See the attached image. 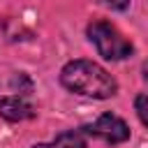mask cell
I'll return each instance as SVG.
<instances>
[{
  "mask_svg": "<svg viewBox=\"0 0 148 148\" xmlns=\"http://www.w3.org/2000/svg\"><path fill=\"white\" fill-rule=\"evenodd\" d=\"M97 2H102L104 7L118 9V12H123V9H127V7H130V0H97Z\"/></svg>",
  "mask_w": 148,
  "mask_h": 148,
  "instance_id": "obj_7",
  "label": "cell"
},
{
  "mask_svg": "<svg viewBox=\"0 0 148 148\" xmlns=\"http://www.w3.org/2000/svg\"><path fill=\"white\" fill-rule=\"evenodd\" d=\"M32 148H86V134L81 130H67V132H60L53 141L37 143Z\"/></svg>",
  "mask_w": 148,
  "mask_h": 148,
  "instance_id": "obj_5",
  "label": "cell"
},
{
  "mask_svg": "<svg viewBox=\"0 0 148 148\" xmlns=\"http://www.w3.org/2000/svg\"><path fill=\"white\" fill-rule=\"evenodd\" d=\"M60 83L83 97H95V99H109L118 92L116 79L97 62L92 60H72L62 67L60 72Z\"/></svg>",
  "mask_w": 148,
  "mask_h": 148,
  "instance_id": "obj_1",
  "label": "cell"
},
{
  "mask_svg": "<svg viewBox=\"0 0 148 148\" xmlns=\"http://www.w3.org/2000/svg\"><path fill=\"white\" fill-rule=\"evenodd\" d=\"M134 109H136V116L141 118V123L148 127V95H146V92H143V95H136Z\"/></svg>",
  "mask_w": 148,
  "mask_h": 148,
  "instance_id": "obj_6",
  "label": "cell"
},
{
  "mask_svg": "<svg viewBox=\"0 0 148 148\" xmlns=\"http://www.w3.org/2000/svg\"><path fill=\"white\" fill-rule=\"evenodd\" d=\"M88 39L97 46L99 56L106 60H123L134 53L132 42L109 21H92L88 25Z\"/></svg>",
  "mask_w": 148,
  "mask_h": 148,
  "instance_id": "obj_2",
  "label": "cell"
},
{
  "mask_svg": "<svg viewBox=\"0 0 148 148\" xmlns=\"http://www.w3.org/2000/svg\"><path fill=\"white\" fill-rule=\"evenodd\" d=\"M0 116L9 123H21V120H28L35 116V109L30 102H25L23 97L18 95H7V97H0Z\"/></svg>",
  "mask_w": 148,
  "mask_h": 148,
  "instance_id": "obj_4",
  "label": "cell"
},
{
  "mask_svg": "<svg viewBox=\"0 0 148 148\" xmlns=\"http://www.w3.org/2000/svg\"><path fill=\"white\" fill-rule=\"evenodd\" d=\"M83 134H90V136H99L104 139L106 143L111 146H118V143H125L130 139V127L123 118H118L116 113H102L92 125H83L81 127Z\"/></svg>",
  "mask_w": 148,
  "mask_h": 148,
  "instance_id": "obj_3",
  "label": "cell"
},
{
  "mask_svg": "<svg viewBox=\"0 0 148 148\" xmlns=\"http://www.w3.org/2000/svg\"><path fill=\"white\" fill-rule=\"evenodd\" d=\"M143 79H146V83H148V60L143 62Z\"/></svg>",
  "mask_w": 148,
  "mask_h": 148,
  "instance_id": "obj_8",
  "label": "cell"
}]
</instances>
